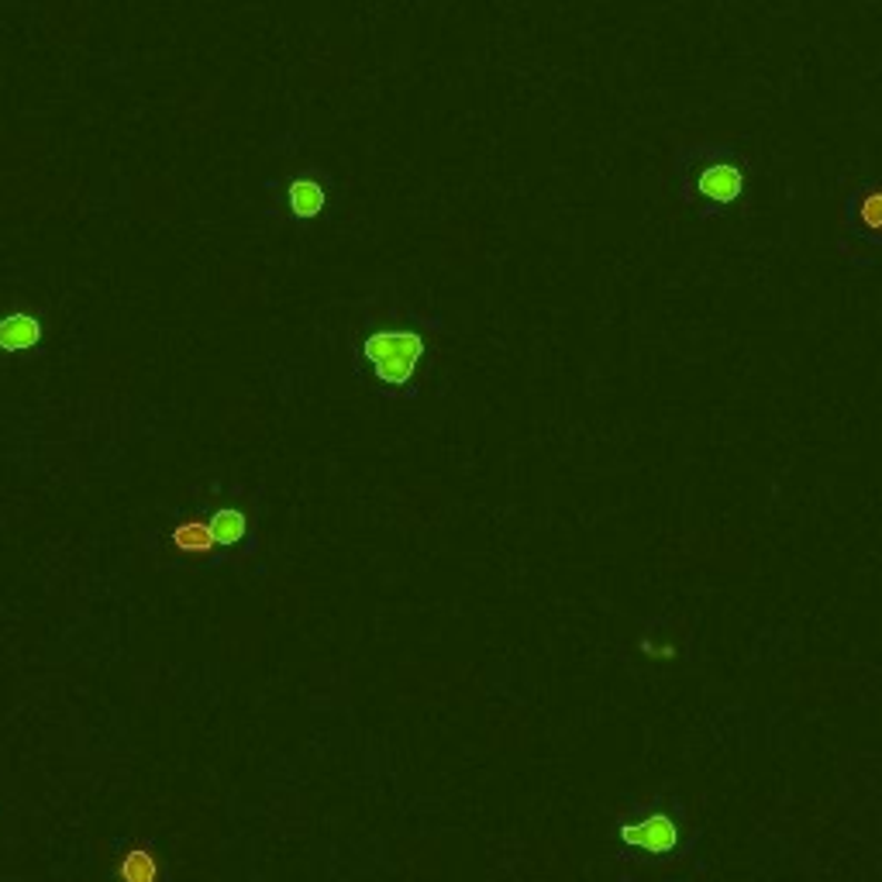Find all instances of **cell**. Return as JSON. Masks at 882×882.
I'll list each match as a JSON object with an SVG mask.
<instances>
[{
    "label": "cell",
    "mask_w": 882,
    "mask_h": 882,
    "mask_svg": "<svg viewBox=\"0 0 882 882\" xmlns=\"http://www.w3.org/2000/svg\"><path fill=\"white\" fill-rule=\"evenodd\" d=\"M169 545L180 552V555H190V558H204L218 548V538L215 532H210V521L204 517H187L172 527V535H169Z\"/></svg>",
    "instance_id": "5"
},
{
    "label": "cell",
    "mask_w": 882,
    "mask_h": 882,
    "mask_svg": "<svg viewBox=\"0 0 882 882\" xmlns=\"http://www.w3.org/2000/svg\"><path fill=\"white\" fill-rule=\"evenodd\" d=\"M834 245L862 272L882 266V169L862 176L844 194Z\"/></svg>",
    "instance_id": "2"
},
{
    "label": "cell",
    "mask_w": 882,
    "mask_h": 882,
    "mask_svg": "<svg viewBox=\"0 0 882 882\" xmlns=\"http://www.w3.org/2000/svg\"><path fill=\"white\" fill-rule=\"evenodd\" d=\"M210 532H215L218 545L225 548H235L245 535H249V517L235 507H221L215 517H210Z\"/></svg>",
    "instance_id": "9"
},
{
    "label": "cell",
    "mask_w": 882,
    "mask_h": 882,
    "mask_svg": "<svg viewBox=\"0 0 882 882\" xmlns=\"http://www.w3.org/2000/svg\"><path fill=\"white\" fill-rule=\"evenodd\" d=\"M621 838H624V844H631V849H645L652 855H668V852H676V844H680L676 824L665 814H652L638 824H624Z\"/></svg>",
    "instance_id": "4"
},
{
    "label": "cell",
    "mask_w": 882,
    "mask_h": 882,
    "mask_svg": "<svg viewBox=\"0 0 882 882\" xmlns=\"http://www.w3.org/2000/svg\"><path fill=\"white\" fill-rule=\"evenodd\" d=\"M752 176V156L737 138H696L673 152L676 200L703 225L737 218L749 207Z\"/></svg>",
    "instance_id": "1"
},
{
    "label": "cell",
    "mask_w": 882,
    "mask_h": 882,
    "mask_svg": "<svg viewBox=\"0 0 882 882\" xmlns=\"http://www.w3.org/2000/svg\"><path fill=\"white\" fill-rule=\"evenodd\" d=\"M290 215L307 221V218H317L325 210V190L321 184H314V180H294L290 184Z\"/></svg>",
    "instance_id": "8"
},
{
    "label": "cell",
    "mask_w": 882,
    "mask_h": 882,
    "mask_svg": "<svg viewBox=\"0 0 882 882\" xmlns=\"http://www.w3.org/2000/svg\"><path fill=\"white\" fill-rule=\"evenodd\" d=\"M118 882H162V862L149 844H131L115 865Z\"/></svg>",
    "instance_id": "6"
},
{
    "label": "cell",
    "mask_w": 882,
    "mask_h": 882,
    "mask_svg": "<svg viewBox=\"0 0 882 882\" xmlns=\"http://www.w3.org/2000/svg\"><path fill=\"white\" fill-rule=\"evenodd\" d=\"M363 356L369 359L376 379L383 386H400L410 383L417 363L425 359V338L417 331H397V328H386V331H373L363 345Z\"/></svg>",
    "instance_id": "3"
},
{
    "label": "cell",
    "mask_w": 882,
    "mask_h": 882,
    "mask_svg": "<svg viewBox=\"0 0 882 882\" xmlns=\"http://www.w3.org/2000/svg\"><path fill=\"white\" fill-rule=\"evenodd\" d=\"M42 341V325L31 314H8L0 321V348L4 351H28Z\"/></svg>",
    "instance_id": "7"
}]
</instances>
